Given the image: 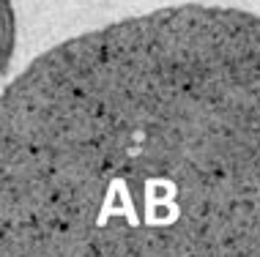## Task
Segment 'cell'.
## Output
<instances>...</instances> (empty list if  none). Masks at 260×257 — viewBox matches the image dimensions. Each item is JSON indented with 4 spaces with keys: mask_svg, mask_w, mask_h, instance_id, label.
Listing matches in <instances>:
<instances>
[{
    "mask_svg": "<svg viewBox=\"0 0 260 257\" xmlns=\"http://www.w3.org/2000/svg\"><path fill=\"white\" fill-rule=\"evenodd\" d=\"M0 257H260V17L170 6L39 55L0 96Z\"/></svg>",
    "mask_w": 260,
    "mask_h": 257,
    "instance_id": "obj_1",
    "label": "cell"
},
{
    "mask_svg": "<svg viewBox=\"0 0 260 257\" xmlns=\"http://www.w3.org/2000/svg\"><path fill=\"white\" fill-rule=\"evenodd\" d=\"M14 39H17V19H14L11 0H0V71L9 68Z\"/></svg>",
    "mask_w": 260,
    "mask_h": 257,
    "instance_id": "obj_2",
    "label": "cell"
}]
</instances>
